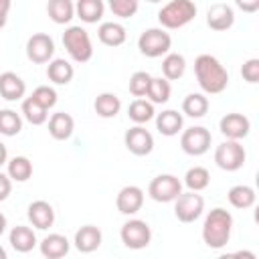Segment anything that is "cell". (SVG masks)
<instances>
[{
	"mask_svg": "<svg viewBox=\"0 0 259 259\" xmlns=\"http://www.w3.org/2000/svg\"><path fill=\"white\" fill-rule=\"evenodd\" d=\"M194 75H196V81H198L200 89L208 95L223 93L229 85V71L225 69V65L217 57L206 55V53L196 57Z\"/></svg>",
	"mask_w": 259,
	"mask_h": 259,
	"instance_id": "6da1fadb",
	"label": "cell"
},
{
	"mask_svg": "<svg viewBox=\"0 0 259 259\" xmlns=\"http://www.w3.org/2000/svg\"><path fill=\"white\" fill-rule=\"evenodd\" d=\"M233 231V214L221 206L212 208L202 223V241L210 249H223Z\"/></svg>",
	"mask_w": 259,
	"mask_h": 259,
	"instance_id": "7a4b0ae2",
	"label": "cell"
},
{
	"mask_svg": "<svg viewBox=\"0 0 259 259\" xmlns=\"http://www.w3.org/2000/svg\"><path fill=\"white\" fill-rule=\"evenodd\" d=\"M196 16V4L192 0H172L164 4L158 12V20L164 28L176 30L186 26Z\"/></svg>",
	"mask_w": 259,
	"mask_h": 259,
	"instance_id": "3957f363",
	"label": "cell"
},
{
	"mask_svg": "<svg viewBox=\"0 0 259 259\" xmlns=\"http://www.w3.org/2000/svg\"><path fill=\"white\" fill-rule=\"evenodd\" d=\"M63 45L75 63H87L93 57L91 36L83 26H69L63 32Z\"/></svg>",
	"mask_w": 259,
	"mask_h": 259,
	"instance_id": "277c9868",
	"label": "cell"
},
{
	"mask_svg": "<svg viewBox=\"0 0 259 259\" xmlns=\"http://www.w3.org/2000/svg\"><path fill=\"white\" fill-rule=\"evenodd\" d=\"M170 47H172V36L164 28H158V26L142 30V34L138 36L140 53L144 57H150V59H156V57H162V55L166 57L170 53Z\"/></svg>",
	"mask_w": 259,
	"mask_h": 259,
	"instance_id": "5b68a950",
	"label": "cell"
},
{
	"mask_svg": "<svg viewBox=\"0 0 259 259\" xmlns=\"http://www.w3.org/2000/svg\"><path fill=\"white\" fill-rule=\"evenodd\" d=\"M245 160H247V152L241 142L225 140L214 150V164L225 172H237L239 168H243Z\"/></svg>",
	"mask_w": 259,
	"mask_h": 259,
	"instance_id": "8992f818",
	"label": "cell"
},
{
	"mask_svg": "<svg viewBox=\"0 0 259 259\" xmlns=\"http://www.w3.org/2000/svg\"><path fill=\"white\" fill-rule=\"evenodd\" d=\"M119 237H121V243L127 249L140 251V249H146L150 245V241H152V229L142 219H130V221H125L121 225Z\"/></svg>",
	"mask_w": 259,
	"mask_h": 259,
	"instance_id": "52a82bcc",
	"label": "cell"
},
{
	"mask_svg": "<svg viewBox=\"0 0 259 259\" xmlns=\"http://www.w3.org/2000/svg\"><path fill=\"white\" fill-rule=\"evenodd\" d=\"M148 194L156 202H174L182 194V182L174 174H158L150 180Z\"/></svg>",
	"mask_w": 259,
	"mask_h": 259,
	"instance_id": "ba28073f",
	"label": "cell"
},
{
	"mask_svg": "<svg viewBox=\"0 0 259 259\" xmlns=\"http://www.w3.org/2000/svg\"><path fill=\"white\" fill-rule=\"evenodd\" d=\"M210 142H212V136L202 125H192V127L184 130L182 136H180V148L188 156H202V154H206L208 148H210Z\"/></svg>",
	"mask_w": 259,
	"mask_h": 259,
	"instance_id": "9c48e42d",
	"label": "cell"
},
{
	"mask_svg": "<svg viewBox=\"0 0 259 259\" xmlns=\"http://www.w3.org/2000/svg\"><path fill=\"white\" fill-rule=\"evenodd\" d=\"M204 210V198L198 192H182L174 200V214L180 223H194Z\"/></svg>",
	"mask_w": 259,
	"mask_h": 259,
	"instance_id": "30bf717a",
	"label": "cell"
},
{
	"mask_svg": "<svg viewBox=\"0 0 259 259\" xmlns=\"http://www.w3.org/2000/svg\"><path fill=\"white\" fill-rule=\"evenodd\" d=\"M55 55V40L47 32H34L26 40V57L36 65L51 63Z\"/></svg>",
	"mask_w": 259,
	"mask_h": 259,
	"instance_id": "8fae6325",
	"label": "cell"
},
{
	"mask_svg": "<svg viewBox=\"0 0 259 259\" xmlns=\"http://www.w3.org/2000/svg\"><path fill=\"white\" fill-rule=\"evenodd\" d=\"M123 144L134 156H148L154 150V136L144 125H134L125 132Z\"/></svg>",
	"mask_w": 259,
	"mask_h": 259,
	"instance_id": "7c38bea8",
	"label": "cell"
},
{
	"mask_svg": "<svg viewBox=\"0 0 259 259\" xmlns=\"http://www.w3.org/2000/svg\"><path fill=\"white\" fill-rule=\"evenodd\" d=\"M219 130H221V134H223L227 140L239 142V140H243V138L249 136V132H251V121H249V117L243 115V113H227V115L221 117Z\"/></svg>",
	"mask_w": 259,
	"mask_h": 259,
	"instance_id": "4fadbf2b",
	"label": "cell"
},
{
	"mask_svg": "<svg viewBox=\"0 0 259 259\" xmlns=\"http://www.w3.org/2000/svg\"><path fill=\"white\" fill-rule=\"evenodd\" d=\"M144 204V190L136 184L123 186L115 196V206L121 214H136Z\"/></svg>",
	"mask_w": 259,
	"mask_h": 259,
	"instance_id": "5bb4252c",
	"label": "cell"
},
{
	"mask_svg": "<svg viewBox=\"0 0 259 259\" xmlns=\"http://www.w3.org/2000/svg\"><path fill=\"white\" fill-rule=\"evenodd\" d=\"M26 217L34 229L47 231L55 225V208L47 200H32L26 208Z\"/></svg>",
	"mask_w": 259,
	"mask_h": 259,
	"instance_id": "9a60e30c",
	"label": "cell"
},
{
	"mask_svg": "<svg viewBox=\"0 0 259 259\" xmlns=\"http://www.w3.org/2000/svg\"><path fill=\"white\" fill-rule=\"evenodd\" d=\"M206 24L217 30V32H223V30H229L233 24H235V12L229 4L225 2H217L212 4L208 10H206Z\"/></svg>",
	"mask_w": 259,
	"mask_h": 259,
	"instance_id": "2e32d148",
	"label": "cell"
},
{
	"mask_svg": "<svg viewBox=\"0 0 259 259\" xmlns=\"http://www.w3.org/2000/svg\"><path fill=\"white\" fill-rule=\"evenodd\" d=\"M101 241H103V235H101V229L95 227V225H83L77 233H75V247L77 251L81 253H93L101 247Z\"/></svg>",
	"mask_w": 259,
	"mask_h": 259,
	"instance_id": "e0dca14e",
	"label": "cell"
},
{
	"mask_svg": "<svg viewBox=\"0 0 259 259\" xmlns=\"http://www.w3.org/2000/svg\"><path fill=\"white\" fill-rule=\"evenodd\" d=\"M26 93V83L22 81V77H18L12 71H4L0 75V97H4L6 101H18L22 99Z\"/></svg>",
	"mask_w": 259,
	"mask_h": 259,
	"instance_id": "ac0fdd59",
	"label": "cell"
},
{
	"mask_svg": "<svg viewBox=\"0 0 259 259\" xmlns=\"http://www.w3.org/2000/svg\"><path fill=\"white\" fill-rule=\"evenodd\" d=\"M71 249V243L61 233H51L40 241V253L47 259H63Z\"/></svg>",
	"mask_w": 259,
	"mask_h": 259,
	"instance_id": "d6986e66",
	"label": "cell"
},
{
	"mask_svg": "<svg viewBox=\"0 0 259 259\" xmlns=\"http://www.w3.org/2000/svg\"><path fill=\"white\" fill-rule=\"evenodd\" d=\"M182 125H184V117L176 109H164L162 113L156 115V130L166 138L178 136L182 132Z\"/></svg>",
	"mask_w": 259,
	"mask_h": 259,
	"instance_id": "ffe728a7",
	"label": "cell"
},
{
	"mask_svg": "<svg viewBox=\"0 0 259 259\" xmlns=\"http://www.w3.org/2000/svg\"><path fill=\"white\" fill-rule=\"evenodd\" d=\"M73 130H75V119L65 113V111H57L49 117V134L53 140H69L73 136Z\"/></svg>",
	"mask_w": 259,
	"mask_h": 259,
	"instance_id": "44dd1931",
	"label": "cell"
},
{
	"mask_svg": "<svg viewBox=\"0 0 259 259\" xmlns=\"http://www.w3.org/2000/svg\"><path fill=\"white\" fill-rule=\"evenodd\" d=\"M8 241L12 245L14 251L18 253H28L36 247V235L30 227H24V225H16L12 227L10 235H8Z\"/></svg>",
	"mask_w": 259,
	"mask_h": 259,
	"instance_id": "7402d4cb",
	"label": "cell"
},
{
	"mask_svg": "<svg viewBox=\"0 0 259 259\" xmlns=\"http://www.w3.org/2000/svg\"><path fill=\"white\" fill-rule=\"evenodd\" d=\"M97 36H99V40H101L105 47H119V45L125 42L127 32H125V26H123V24L109 20V22H101V24H99Z\"/></svg>",
	"mask_w": 259,
	"mask_h": 259,
	"instance_id": "603a6c76",
	"label": "cell"
},
{
	"mask_svg": "<svg viewBox=\"0 0 259 259\" xmlns=\"http://www.w3.org/2000/svg\"><path fill=\"white\" fill-rule=\"evenodd\" d=\"M93 109H95V113H97L99 117L111 119V117H115V115L119 113V109H121V99H119L115 93H109V91L99 93V95L95 97V101H93Z\"/></svg>",
	"mask_w": 259,
	"mask_h": 259,
	"instance_id": "cb8c5ba5",
	"label": "cell"
},
{
	"mask_svg": "<svg viewBox=\"0 0 259 259\" xmlns=\"http://www.w3.org/2000/svg\"><path fill=\"white\" fill-rule=\"evenodd\" d=\"M47 77L49 81H53L55 85H67L73 81L75 77V69L69 61L65 59H53L47 67Z\"/></svg>",
	"mask_w": 259,
	"mask_h": 259,
	"instance_id": "d4e9b609",
	"label": "cell"
},
{
	"mask_svg": "<svg viewBox=\"0 0 259 259\" xmlns=\"http://www.w3.org/2000/svg\"><path fill=\"white\" fill-rule=\"evenodd\" d=\"M47 14L55 24H69L75 16V4L71 0H51L47 4Z\"/></svg>",
	"mask_w": 259,
	"mask_h": 259,
	"instance_id": "484cf974",
	"label": "cell"
},
{
	"mask_svg": "<svg viewBox=\"0 0 259 259\" xmlns=\"http://www.w3.org/2000/svg\"><path fill=\"white\" fill-rule=\"evenodd\" d=\"M6 174L14 182H26L32 176V162L26 156H14L6 162Z\"/></svg>",
	"mask_w": 259,
	"mask_h": 259,
	"instance_id": "4316f807",
	"label": "cell"
},
{
	"mask_svg": "<svg viewBox=\"0 0 259 259\" xmlns=\"http://www.w3.org/2000/svg\"><path fill=\"white\" fill-rule=\"evenodd\" d=\"M227 198H229V202H231L235 208L245 210V208H251V206L255 204L257 194H255V190H253L251 186H247V184H235V186H231V190L227 192Z\"/></svg>",
	"mask_w": 259,
	"mask_h": 259,
	"instance_id": "83f0119b",
	"label": "cell"
},
{
	"mask_svg": "<svg viewBox=\"0 0 259 259\" xmlns=\"http://www.w3.org/2000/svg\"><path fill=\"white\" fill-rule=\"evenodd\" d=\"M103 10H105V4L101 0H79L75 4L77 16L87 24H95L97 20H101Z\"/></svg>",
	"mask_w": 259,
	"mask_h": 259,
	"instance_id": "f1b7e54d",
	"label": "cell"
},
{
	"mask_svg": "<svg viewBox=\"0 0 259 259\" xmlns=\"http://www.w3.org/2000/svg\"><path fill=\"white\" fill-rule=\"evenodd\" d=\"M186 71V59L180 53H168L162 59V75L166 81H176Z\"/></svg>",
	"mask_w": 259,
	"mask_h": 259,
	"instance_id": "f546056e",
	"label": "cell"
},
{
	"mask_svg": "<svg viewBox=\"0 0 259 259\" xmlns=\"http://www.w3.org/2000/svg\"><path fill=\"white\" fill-rule=\"evenodd\" d=\"M208 97L204 93H188L182 101V113L188 115V117H204L206 111H208Z\"/></svg>",
	"mask_w": 259,
	"mask_h": 259,
	"instance_id": "4dcf8cb0",
	"label": "cell"
},
{
	"mask_svg": "<svg viewBox=\"0 0 259 259\" xmlns=\"http://www.w3.org/2000/svg\"><path fill=\"white\" fill-rule=\"evenodd\" d=\"M156 111H154V105L148 101V99H134L127 107V117L136 123V125H144L148 123L150 119H154Z\"/></svg>",
	"mask_w": 259,
	"mask_h": 259,
	"instance_id": "1f68e13d",
	"label": "cell"
},
{
	"mask_svg": "<svg viewBox=\"0 0 259 259\" xmlns=\"http://www.w3.org/2000/svg\"><path fill=\"white\" fill-rule=\"evenodd\" d=\"M170 93H172L170 81H166L164 77H152L146 97L152 105H156V103H166L170 99Z\"/></svg>",
	"mask_w": 259,
	"mask_h": 259,
	"instance_id": "d6a6232c",
	"label": "cell"
},
{
	"mask_svg": "<svg viewBox=\"0 0 259 259\" xmlns=\"http://www.w3.org/2000/svg\"><path fill=\"white\" fill-rule=\"evenodd\" d=\"M208 182H210V174H208V170H206L204 166H192V168H188L186 174H184V184L188 186L190 192H200V190H204V188L208 186Z\"/></svg>",
	"mask_w": 259,
	"mask_h": 259,
	"instance_id": "836d02e7",
	"label": "cell"
},
{
	"mask_svg": "<svg viewBox=\"0 0 259 259\" xmlns=\"http://www.w3.org/2000/svg\"><path fill=\"white\" fill-rule=\"evenodd\" d=\"M22 130V117L14 109H0V134L2 136H16Z\"/></svg>",
	"mask_w": 259,
	"mask_h": 259,
	"instance_id": "e575fe53",
	"label": "cell"
},
{
	"mask_svg": "<svg viewBox=\"0 0 259 259\" xmlns=\"http://www.w3.org/2000/svg\"><path fill=\"white\" fill-rule=\"evenodd\" d=\"M22 115H24V119H26L28 123H32V125H42V123H47V119H49L47 109L40 107L32 97H26V99L22 101Z\"/></svg>",
	"mask_w": 259,
	"mask_h": 259,
	"instance_id": "d590c367",
	"label": "cell"
},
{
	"mask_svg": "<svg viewBox=\"0 0 259 259\" xmlns=\"http://www.w3.org/2000/svg\"><path fill=\"white\" fill-rule=\"evenodd\" d=\"M150 81H152V75L146 73V71H136L132 77H130V93L136 97V99H144L146 93H148V87H150Z\"/></svg>",
	"mask_w": 259,
	"mask_h": 259,
	"instance_id": "8d00e7d4",
	"label": "cell"
},
{
	"mask_svg": "<svg viewBox=\"0 0 259 259\" xmlns=\"http://www.w3.org/2000/svg\"><path fill=\"white\" fill-rule=\"evenodd\" d=\"M40 107H45L47 111L51 109V107H55L57 105V91L53 89V87H49V85H38L34 91H32V95H30Z\"/></svg>",
	"mask_w": 259,
	"mask_h": 259,
	"instance_id": "74e56055",
	"label": "cell"
},
{
	"mask_svg": "<svg viewBox=\"0 0 259 259\" xmlns=\"http://www.w3.org/2000/svg\"><path fill=\"white\" fill-rule=\"evenodd\" d=\"M109 8L117 18H132L138 12L140 4H138V0H111Z\"/></svg>",
	"mask_w": 259,
	"mask_h": 259,
	"instance_id": "f35d334b",
	"label": "cell"
},
{
	"mask_svg": "<svg viewBox=\"0 0 259 259\" xmlns=\"http://www.w3.org/2000/svg\"><path fill=\"white\" fill-rule=\"evenodd\" d=\"M241 77L247 83H257L259 81V59H247L241 67Z\"/></svg>",
	"mask_w": 259,
	"mask_h": 259,
	"instance_id": "ab89813d",
	"label": "cell"
},
{
	"mask_svg": "<svg viewBox=\"0 0 259 259\" xmlns=\"http://www.w3.org/2000/svg\"><path fill=\"white\" fill-rule=\"evenodd\" d=\"M10 192H12V180L8 178V174L0 172V202L6 200Z\"/></svg>",
	"mask_w": 259,
	"mask_h": 259,
	"instance_id": "60d3db41",
	"label": "cell"
},
{
	"mask_svg": "<svg viewBox=\"0 0 259 259\" xmlns=\"http://www.w3.org/2000/svg\"><path fill=\"white\" fill-rule=\"evenodd\" d=\"M10 0H0V28L6 24L8 20V10H10Z\"/></svg>",
	"mask_w": 259,
	"mask_h": 259,
	"instance_id": "b9f144b4",
	"label": "cell"
},
{
	"mask_svg": "<svg viewBox=\"0 0 259 259\" xmlns=\"http://www.w3.org/2000/svg\"><path fill=\"white\" fill-rule=\"evenodd\" d=\"M235 259H257V255L251 249H239L235 251Z\"/></svg>",
	"mask_w": 259,
	"mask_h": 259,
	"instance_id": "7bdbcfd3",
	"label": "cell"
},
{
	"mask_svg": "<svg viewBox=\"0 0 259 259\" xmlns=\"http://www.w3.org/2000/svg\"><path fill=\"white\" fill-rule=\"evenodd\" d=\"M237 6H239V8H243V10L253 12V10H257V8H259V2H257V0H255V2H241V0H239V2H237Z\"/></svg>",
	"mask_w": 259,
	"mask_h": 259,
	"instance_id": "ee69618b",
	"label": "cell"
},
{
	"mask_svg": "<svg viewBox=\"0 0 259 259\" xmlns=\"http://www.w3.org/2000/svg\"><path fill=\"white\" fill-rule=\"evenodd\" d=\"M8 162V150H6V146L0 142V166H4Z\"/></svg>",
	"mask_w": 259,
	"mask_h": 259,
	"instance_id": "f6af8a7d",
	"label": "cell"
},
{
	"mask_svg": "<svg viewBox=\"0 0 259 259\" xmlns=\"http://www.w3.org/2000/svg\"><path fill=\"white\" fill-rule=\"evenodd\" d=\"M6 225H8V221H6V217H4L2 212H0V235H2L4 231H6Z\"/></svg>",
	"mask_w": 259,
	"mask_h": 259,
	"instance_id": "bcb514c9",
	"label": "cell"
},
{
	"mask_svg": "<svg viewBox=\"0 0 259 259\" xmlns=\"http://www.w3.org/2000/svg\"><path fill=\"white\" fill-rule=\"evenodd\" d=\"M219 259H235V253H223L219 255Z\"/></svg>",
	"mask_w": 259,
	"mask_h": 259,
	"instance_id": "7dc6e473",
	"label": "cell"
},
{
	"mask_svg": "<svg viewBox=\"0 0 259 259\" xmlns=\"http://www.w3.org/2000/svg\"><path fill=\"white\" fill-rule=\"evenodd\" d=\"M0 259H8V255H6V249L0 245Z\"/></svg>",
	"mask_w": 259,
	"mask_h": 259,
	"instance_id": "c3c4849f",
	"label": "cell"
}]
</instances>
